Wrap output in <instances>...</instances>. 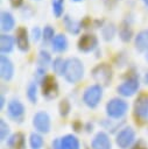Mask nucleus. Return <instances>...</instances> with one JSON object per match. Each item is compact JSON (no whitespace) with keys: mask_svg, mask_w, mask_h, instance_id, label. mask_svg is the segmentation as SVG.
<instances>
[{"mask_svg":"<svg viewBox=\"0 0 148 149\" xmlns=\"http://www.w3.org/2000/svg\"><path fill=\"white\" fill-rule=\"evenodd\" d=\"M68 40L63 34H58L51 41V49L55 52H64L68 49Z\"/></svg>","mask_w":148,"mask_h":149,"instance_id":"aec40b11","label":"nucleus"},{"mask_svg":"<svg viewBox=\"0 0 148 149\" xmlns=\"http://www.w3.org/2000/svg\"><path fill=\"white\" fill-rule=\"evenodd\" d=\"M44 144V140H43V136L35 132V133H31L30 136H29V146H30V149H42Z\"/></svg>","mask_w":148,"mask_h":149,"instance_id":"5701e85b","label":"nucleus"},{"mask_svg":"<svg viewBox=\"0 0 148 149\" xmlns=\"http://www.w3.org/2000/svg\"><path fill=\"white\" fill-rule=\"evenodd\" d=\"M115 31H117V29H115V26L113 24V23H106V24H104L103 27H101V35H103V38L105 40V41H112L113 40V37H114V35H115Z\"/></svg>","mask_w":148,"mask_h":149,"instance_id":"b1692460","label":"nucleus"},{"mask_svg":"<svg viewBox=\"0 0 148 149\" xmlns=\"http://www.w3.org/2000/svg\"><path fill=\"white\" fill-rule=\"evenodd\" d=\"M91 149H112L108 134L105 132H98L91 141Z\"/></svg>","mask_w":148,"mask_h":149,"instance_id":"ddd939ff","label":"nucleus"},{"mask_svg":"<svg viewBox=\"0 0 148 149\" xmlns=\"http://www.w3.org/2000/svg\"><path fill=\"white\" fill-rule=\"evenodd\" d=\"M63 23H64V26H65V29H66L70 34H73V35L79 34V33H80V29L83 28L82 21L73 20V19L70 17L69 15H64V16H63Z\"/></svg>","mask_w":148,"mask_h":149,"instance_id":"a211bd4d","label":"nucleus"},{"mask_svg":"<svg viewBox=\"0 0 148 149\" xmlns=\"http://www.w3.org/2000/svg\"><path fill=\"white\" fill-rule=\"evenodd\" d=\"M6 144L9 149H24L26 148L24 135L22 133H15L7 139Z\"/></svg>","mask_w":148,"mask_h":149,"instance_id":"dca6fc26","label":"nucleus"},{"mask_svg":"<svg viewBox=\"0 0 148 149\" xmlns=\"http://www.w3.org/2000/svg\"><path fill=\"white\" fill-rule=\"evenodd\" d=\"M27 98L31 104L37 102V86L35 81H30L27 86Z\"/></svg>","mask_w":148,"mask_h":149,"instance_id":"a878e982","label":"nucleus"},{"mask_svg":"<svg viewBox=\"0 0 148 149\" xmlns=\"http://www.w3.org/2000/svg\"><path fill=\"white\" fill-rule=\"evenodd\" d=\"M9 2L14 8H19L23 3V0H9Z\"/></svg>","mask_w":148,"mask_h":149,"instance_id":"72a5a7b5","label":"nucleus"},{"mask_svg":"<svg viewBox=\"0 0 148 149\" xmlns=\"http://www.w3.org/2000/svg\"><path fill=\"white\" fill-rule=\"evenodd\" d=\"M139 87H140L139 78H138L136 76H131V77H128L127 79H125V80L117 87V91H118V93H119L121 97L128 98V97L134 95V94L138 92Z\"/></svg>","mask_w":148,"mask_h":149,"instance_id":"0eeeda50","label":"nucleus"},{"mask_svg":"<svg viewBox=\"0 0 148 149\" xmlns=\"http://www.w3.org/2000/svg\"><path fill=\"white\" fill-rule=\"evenodd\" d=\"M42 35H43V30H41L38 27H34V28L31 29L30 36H31V40H33L34 42L40 41V38L42 37Z\"/></svg>","mask_w":148,"mask_h":149,"instance_id":"2f4dec72","label":"nucleus"},{"mask_svg":"<svg viewBox=\"0 0 148 149\" xmlns=\"http://www.w3.org/2000/svg\"><path fill=\"white\" fill-rule=\"evenodd\" d=\"M70 109H71V105H70L68 99H63L58 104V111H59V114L62 116H66L70 113Z\"/></svg>","mask_w":148,"mask_h":149,"instance_id":"c756f323","label":"nucleus"},{"mask_svg":"<svg viewBox=\"0 0 148 149\" xmlns=\"http://www.w3.org/2000/svg\"><path fill=\"white\" fill-rule=\"evenodd\" d=\"M5 102H6V98H5L3 95H1V98H0V108H1V109H2L3 106H5Z\"/></svg>","mask_w":148,"mask_h":149,"instance_id":"c9c22d12","label":"nucleus"},{"mask_svg":"<svg viewBox=\"0 0 148 149\" xmlns=\"http://www.w3.org/2000/svg\"><path fill=\"white\" fill-rule=\"evenodd\" d=\"M0 74L5 81H9L14 76V64L5 55L0 57Z\"/></svg>","mask_w":148,"mask_h":149,"instance_id":"2eb2a0df","label":"nucleus"},{"mask_svg":"<svg viewBox=\"0 0 148 149\" xmlns=\"http://www.w3.org/2000/svg\"><path fill=\"white\" fill-rule=\"evenodd\" d=\"M26 114V107L19 99H12L7 105V115L10 120L21 122Z\"/></svg>","mask_w":148,"mask_h":149,"instance_id":"9d476101","label":"nucleus"},{"mask_svg":"<svg viewBox=\"0 0 148 149\" xmlns=\"http://www.w3.org/2000/svg\"><path fill=\"white\" fill-rule=\"evenodd\" d=\"M65 80L70 84H77L84 77V64L77 57H70L65 59L64 73Z\"/></svg>","mask_w":148,"mask_h":149,"instance_id":"f257e3e1","label":"nucleus"},{"mask_svg":"<svg viewBox=\"0 0 148 149\" xmlns=\"http://www.w3.org/2000/svg\"><path fill=\"white\" fill-rule=\"evenodd\" d=\"M0 26H1V30L2 31H10L13 30V28L15 27V20L14 16L9 13V12H1L0 15Z\"/></svg>","mask_w":148,"mask_h":149,"instance_id":"6ab92c4d","label":"nucleus"},{"mask_svg":"<svg viewBox=\"0 0 148 149\" xmlns=\"http://www.w3.org/2000/svg\"><path fill=\"white\" fill-rule=\"evenodd\" d=\"M115 143L120 149H128L135 143V130L132 127L121 128L115 136Z\"/></svg>","mask_w":148,"mask_h":149,"instance_id":"39448f33","label":"nucleus"},{"mask_svg":"<svg viewBox=\"0 0 148 149\" xmlns=\"http://www.w3.org/2000/svg\"><path fill=\"white\" fill-rule=\"evenodd\" d=\"M14 38L10 35L7 34H1L0 36V51L2 55L9 54L14 49Z\"/></svg>","mask_w":148,"mask_h":149,"instance_id":"412c9836","label":"nucleus"},{"mask_svg":"<svg viewBox=\"0 0 148 149\" xmlns=\"http://www.w3.org/2000/svg\"><path fill=\"white\" fill-rule=\"evenodd\" d=\"M33 127L40 134H48L51 128V119L44 111H40L33 116Z\"/></svg>","mask_w":148,"mask_h":149,"instance_id":"423d86ee","label":"nucleus"},{"mask_svg":"<svg viewBox=\"0 0 148 149\" xmlns=\"http://www.w3.org/2000/svg\"><path fill=\"white\" fill-rule=\"evenodd\" d=\"M40 84H41V88H42V95L45 99L51 100L58 95V84L54 76L47 74Z\"/></svg>","mask_w":148,"mask_h":149,"instance_id":"6e6552de","label":"nucleus"},{"mask_svg":"<svg viewBox=\"0 0 148 149\" xmlns=\"http://www.w3.org/2000/svg\"><path fill=\"white\" fill-rule=\"evenodd\" d=\"M52 149H80V142L73 134H66L52 141Z\"/></svg>","mask_w":148,"mask_h":149,"instance_id":"1a4fd4ad","label":"nucleus"},{"mask_svg":"<svg viewBox=\"0 0 148 149\" xmlns=\"http://www.w3.org/2000/svg\"><path fill=\"white\" fill-rule=\"evenodd\" d=\"M72 1H76V2H79V1H82V0H72Z\"/></svg>","mask_w":148,"mask_h":149,"instance_id":"58836bf2","label":"nucleus"},{"mask_svg":"<svg viewBox=\"0 0 148 149\" xmlns=\"http://www.w3.org/2000/svg\"><path fill=\"white\" fill-rule=\"evenodd\" d=\"M98 47V38L96 35L93 34H84L79 37L78 43H77V48L79 51L82 52H91L93 51L96 48Z\"/></svg>","mask_w":148,"mask_h":149,"instance_id":"f8f14e48","label":"nucleus"},{"mask_svg":"<svg viewBox=\"0 0 148 149\" xmlns=\"http://www.w3.org/2000/svg\"><path fill=\"white\" fill-rule=\"evenodd\" d=\"M52 70L58 76H63L64 73V65H65V61L62 58V57H56L54 61H52Z\"/></svg>","mask_w":148,"mask_h":149,"instance_id":"bb28decb","label":"nucleus"},{"mask_svg":"<svg viewBox=\"0 0 148 149\" xmlns=\"http://www.w3.org/2000/svg\"><path fill=\"white\" fill-rule=\"evenodd\" d=\"M50 63H52V61H51V56H50V54L47 51V50H41L40 52H38V59H37V66H40V68H44V69H47V66L50 64Z\"/></svg>","mask_w":148,"mask_h":149,"instance_id":"393cba45","label":"nucleus"},{"mask_svg":"<svg viewBox=\"0 0 148 149\" xmlns=\"http://www.w3.org/2000/svg\"><path fill=\"white\" fill-rule=\"evenodd\" d=\"M103 99V86L99 84H93L87 86L83 93V102L89 108H96L100 100Z\"/></svg>","mask_w":148,"mask_h":149,"instance_id":"7ed1b4c3","label":"nucleus"},{"mask_svg":"<svg viewBox=\"0 0 148 149\" xmlns=\"http://www.w3.org/2000/svg\"><path fill=\"white\" fill-rule=\"evenodd\" d=\"M52 13L56 17H61L64 10V0H51Z\"/></svg>","mask_w":148,"mask_h":149,"instance_id":"cd10ccee","label":"nucleus"},{"mask_svg":"<svg viewBox=\"0 0 148 149\" xmlns=\"http://www.w3.org/2000/svg\"><path fill=\"white\" fill-rule=\"evenodd\" d=\"M105 111L110 119L119 120L126 115L128 111V104L122 98H112L107 101Z\"/></svg>","mask_w":148,"mask_h":149,"instance_id":"f03ea898","label":"nucleus"},{"mask_svg":"<svg viewBox=\"0 0 148 149\" xmlns=\"http://www.w3.org/2000/svg\"><path fill=\"white\" fill-rule=\"evenodd\" d=\"M119 37L122 42H129L133 37V29L131 27V24L126 21H122L119 24Z\"/></svg>","mask_w":148,"mask_h":149,"instance_id":"4be33fe9","label":"nucleus"},{"mask_svg":"<svg viewBox=\"0 0 148 149\" xmlns=\"http://www.w3.org/2000/svg\"><path fill=\"white\" fill-rule=\"evenodd\" d=\"M118 1H119V0H104V2H105V5H106V7H108V8L113 7Z\"/></svg>","mask_w":148,"mask_h":149,"instance_id":"f704fd0d","label":"nucleus"},{"mask_svg":"<svg viewBox=\"0 0 148 149\" xmlns=\"http://www.w3.org/2000/svg\"><path fill=\"white\" fill-rule=\"evenodd\" d=\"M134 45L135 49L140 52H143L148 48V29H143L135 35Z\"/></svg>","mask_w":148,"mask_h":149,"instance_id":"f3484780","label":"nucleus"},{"mask_svg":"<svg viewBox=\"0 0 148 149\" xmlns=\"http://www.w3.org/2000/svg\"><path fill=\"white\" fill-rule=\"evenodd\" d=\"M0 137H1V141H7V139L9 137V132H10V129H9V126L7 125V122L3 120V119H1L0 120Z\"/></svg>","mask_w":148,"mask_h":149,"instance_id":"c85d7f7f","label":"nucleus"},{"mask_svg":"<svg viewBox=\"0 0 148 149\" xmlns=\"http://www.w3.org/2000/svg\"><path fill=\"white\" fill-rule=\"evenodd\" d=\"M92 78L101 86H108L112 81L113 71L107 63H101L92 69Z\"/></svg>","mask_w":148,"mask_h":149,"instance_id":"20e7f679","label":"nucleus"},{"mask_svg":"<svg viewBox=\"0 0 148 149\" xmlns=\"http://www.w3.org/2000/svg\"><path fill=\"white\" fill-rule=\"evenodd\" d=\"M142 1L145 2V5H147V6H148V0H142Z\"/></svg>","mask_w":148,"mask_h":149,"instance_id":"4c0bfd02","label":"nucleus"},{"mask_svg":"<svg viewBox=\"0 0 148 149\" xmlns=\"http://www.w3.org/2000/svg\"><path fill=\"white\" fill-rule=\"evenodd\" d=\"M55 36H56V35H55V30H54V28H52L51 26H45V27L43 28V35H42V37H43V41H44V42H50V41H52Z\"/></svg>","mask_w":148,"mask_h":149,"instance_id":"7c9ffc66","label":"nucleus"},{"mask_svg":"<svg viewBox=\"0 0 148 149\" xmlns=\"http://www.w3.org/2000/svg\"><path fill=\"white\" fill-rule=\"evenodd\" d=\"M131 149H148V147L145 144V142L142 140H139L138 142H135Z\"/></svg>","mask_w":148,"mask_h":149,"instance_id":"473e14b6","label":"nucleus"},{"mask_svg":"<svg viewBox=\"0 0 148 149\" xmlns=\"http://www.w3.org/2000/svg\"><path fill=\"white\" fill-rule=\"evenodd\" d=\"M15 43L16 47L20 51L22 52H27L30 48L29 44V36H28V31L26 28L23 27H19L16 29V34H15Z\"/></svg>","mask_w":148,"mask_h":149,"instance_id":"4468645a","label":"nucleus"},{"mask_svg":"<svg viewBox=\"0 0 148 149\" xmlns=\"http://www.w3.org/2000/svg\"><path fill=\"white\" fill-rule=\"evenodd\" d=\"M143 81H145V84H148V72H146V73H145V77H143Z\"/></svg>","mask_w":148,"mask_h":149,"instance_id":"e433bc0d","label":"nucleus"},{"mask_svg":"<svg viewBox=\"0 0 148 149\" xmlns=\"http://www.w3.org/2000/svg\"><path fill=\"white\" fill-rule=\"evenodd\" d=\"M134 116L142 122H148V95H140L134 102Z\"/></svg>","mask_w":148,"mask_h":149,"instance_id":"9b49d317","label":"nucleus"}]
</instances>
